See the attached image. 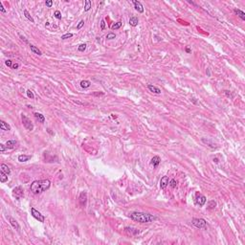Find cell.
Instances as JSON below:
<instances>
[{
	"mask_svg": "<svg viewBox=\"0 0 245 245\" xmlns=\"http://www.w3.org/2000/svg\"><path fill=\"white\" fill-rule=\"evenodd\" d=\"M51 186V182L48 179H44V180H36L34 181L31 184V192L35 195H38L41 194L45 191H47Z\"/></svg>",
	"mask_w": 245,
	"mask_h": 245,
	"instance_id": "cell-1",
	"label": "cell"
},
{
	"mask_svg": "<svg viewBox=\"0 0 245 245\" xmlns=\"http://www.w3.org/2000/svg\"><path fill=\"white\" fill-rule=\"evenodd\" d=\"M129 217L132 220L137 221L139 223H149L157 219L156 216L149 215V214H146V213H141V212L131 213L129 215Z\"/></svg>",
	"mask_w": 245,
	"mask_h": 245,
	"instance_id": "cell-2",
	"label": "cell"
},
{
	"mask_svg": "<svg viewBox=\"0 0 245 245\" xmlns=\"http://www.w3.org/2000/svg\"><path fill=\"white\" fill-rule=\"evenodd\" d=\"M21 120H22V123H23V126L26 129L29 130V131H32V130L34 129V124H33V122H31V120H30L27 116L22 114Z\"/></svg>",
	"mask_w": 245,
	"mask_h": 245,
	"instance_id": "cell-3",
	"label": "cell"
},
{
	"mask_svg": "<svg viewBox=\"0 0 245 245\" xmlns=\"http://www.w3.org/2000/svg\"><path fill=\"white\" fill-rule=\"evenodd\" d=\"M192 224L195 226L198 229H202V228H206L207 226V222L205 219L203 218H193L192 219Z\"/></svg>",
	"mask_w": 245,
	"mask_h": 245,
	"instance_id": "cell-4",
	"label": "cell"
},
{
	"mask_svg": "<svg viewBox=\"0 0 245 245\" xmlns=\"http://www.w3.org/2000/svg\"><path fill=\"white\" fill-rule=\"evenodd\" d=\"M31 214H32L33 217H35L36 220H38L39 222H44V220H45L44 216L41 215L38 211H36L35 208H31Z\"/></svg>",
	"mask_w": 245,
	"mask_h": 245,
	"instance_id": "cell-5",
	"label": "cell"
},
{
	"mask_svg": "<svg viewBox=\"0 0 245 245\" xmlns=\"http://www.w3.org/2000/svg\"><path fill=\"white\" fill-rule=\"evenodd\" d=\"M206 202H207L206 196H204V195H199V194L196 195V199H195V204H196V205L202 207V206L205 205Z\"/></svg>",
	"mask_w": 245,
	"mask_h": 245,
	"instance_id": "cell-6",
	"label": "cell"
},
{
	"mask_svg": "<svg viewBox=\"0 0 245 245\" xmlns=\"http://www.w3.org/2000/svg\"><path fill=\"white\" fill-rule=\"evenodd\" d=\"M79 204H80L81 207H84V206L86 205V202H87L86 192H81V193H80L79 197Z\"/></svg>",
	"mask_w": 245,
	"mask_h": 245,
	"instance_id": "cell-7",
	"label": "cell"
},
{
	"mask_svg": "<svg viewBox=\"0 0 245 245\" xmlns=\"http://www.w3.org/2000/svg\"><path fill=\"white\" fill-rule=\"evenodd\" d=\"M14 195L16 196V198L17 199H19L20 197H22V196H24V193H23V189H22V187H20V186H18V187H15V189H14Z\"/></svg>",
	"mask_w": 245,
	"mask_h": 245,
	"instance_id": "cell-8",
	"label": "cell"
},
{
	"mask_svg": "<svg viewBox=\"0 0 245 245\" xmlns=\"http://www.w3.org/2000/svg\"><path fill=\"white\" fill-rule=\"evenodd\" d=\"M169 182H170V179H169V176H163L162 178H161V180H160V188L162 189V190H164V189H166L167 186L169 185Z\"/></svg>",
	"mask_w": 245,
	"mask_h": 245,
	"instance_id": "cell-9",
	"label": "cell"
},
{
	"mask_svg": "<svg viewBox=\"0 0 245 245\" xmlns=\"http://www.w3.org/2000/svg\"><path fill=\"white\" fill-rule=\"evenodd\" d=\"M132 2H133V4H134V8H135V10L138 11L139 13L143 14V13H144V7H143L142 3H141L140 1H137V0H133Z\"/></svg>",
	"mask_w": 245,
	"mask_h": 245,
	"instance_id": "cell-10",
	"label": "cell"
},
{
	"mask_svg": "<svg viewBox=\"0 0 245 245\" xmlns=\"http://www.w3.org/2000/svg\"><path fill=\"white\" fill-rule=\"evenodd\" d=\"M201 141L204 143L205 145H207V146H209L210 147H212V148H216V147H217V146H216V144H215V142H213L211 139H209V138H202L201 139Z\"/></svg>",
	"mask_w": 245,
	"mask_h": 245,
	"instance_id": "cell-11",
	"label": "cell"
},
{
	"mask_svg": "<svg viewBox=\"0 0 245 245\" xmlns=\"http://www.w3.org/2000/svg\"><path fill=\"white\" fill-rule=\"evenodd\" d=\"M9 221H10V223H11V225L13 226V228H14V229H15L16 231L20 230V226H19V224H18V222L15 220L14 217L9 216Z\"/></svg>",
	"mask_w": 245,
	"mask_h": 245,
	"instance_id": "cell-12",
	"label": "cell"
},
{
	"mask_svg": "<svg viewBox=\"0 0 245 245\" xmlns=\"http://www.w3.org/2000/svg\"><path fill=\"white\" fill-rule=\"evenodd\" d=\"M5 145H6L7 149H14L15 147L17 146V141H15V140H9V141H7V143Z\"/></svg>",
	"mask_w": 245,
	"mask_h": 245,
	"instance_id": "cell-13",
	"label": "cell"
},
{
	"mask_svg": "<svg viewBox=\"0 0 245 245\" xmlns=\"http://www.w3.org/2000/svg\"><path fill=\"white\" fill-rule=\"evenodd\" d=\"M147 88H148V90L153 94H161V89L157 86H154V85H152V84H148L147 85Z\"/></svg>",
	"mask_w": 245,
	"mask_h": 245,
	"instance_id": "cell-14",
	"label": "cell"
},
{
	"mask_svg": "<svg viewBox=\"0 0 245 245\" xmlns=\"http://www.w3.org/2000/svg\"><path fill=\"white\" fill-rule=\"evenodd\" d=\"M0 128H1V130L9 131V130H11V126L8 124L7 122H4V121H0Z\"/></svg>",
	"mask_w": 245,
	"mask_h": 245,
	"instance_id": "cell-15",
	"label": "cell"
},
{
	"mask_svg": "<svg viewBox=\"0 0 245 245\" xmlns=\"http://www.w3.org/2000/svg\"><path fill=\"white\" fill-rule=\"evenodd\" d=\"M160 162H161V159L159 156H153V158L151 159V164L153 165L154 168H157L159 166V164H160Z\"/></svg>",
	"mask_w": 245,
	"mask_h": 245,
	"instance_id": "cell-16",
	"label": "cell"
},
{
	"mask_svg": "<svg viewBox=\"0 0 245 245\" xmlns=\"http://www.w3.org/2000/svg\"><path fill=\"white\" fill-rule=\"evenodd\" d=\"M234 13L236 14V15H238L242 20H245V13L244 12H242L241 10H239V9H234Z\"/></svg>",
	"mask_w": 245,
	"mask_h": 245,
	"instance_id": "cell-17",
	"label": "cell"
},
{
	"mask_svg": "<svg viewBox=\"0 0 245 245\" xmlns=\"http://www.w3.org/2000/svg\"><path fill=\"white\" fill-rule=\"evenodd\" d=\"M31 158H32V156H31V155L21 154V155H19V156H18V161H19V162H27V161H29Z\"/></svg>",
	"mask_w": 245,
	"mask_h": 245,
	"instance_id": "cell-18",
	"label": "cell"
},
{
	"mask_svg": "<svg viewBox=\"0 0 245 245\" xmlns=\"http://www.w3.org/2000/svg\"><path fill=\"white\" fill-rule=\"evenodd\" d=\"M138 22H139V19L136 16H132V17L129 18V24L132 27H136L138 25Z\"/></svg>",
	"mask_w": 245,
	"mask_h": 245,
	"instance_id": "cell-19",
	"label": "cell"
},
{
	"mask_svg": "<svg viewBox=\"0 0 245 245\" xmlns=\"http://www.w3.org/2000/svg\"><path fill=\"white\" fill-rule=\"evenodd\" d=\"M30 49H31V51H32L34 54H36V55H38V56H41V55H42L41 51L39 50L37 47L34 46V45H30Z\"/></svg>",
	"mask_w": 245,
	"mask_h": 245,
	"instance_id": "cell-20",
	"label": "cell"
},
{
	"mask_svg": "<svg viewBox=\"0 0 245 245\" xmlns=\"http://www.w3.org/2000/svg\"><path fill=\"white\" fill-rule=\"evenodd\" d=\"M79 84H80V87H82V88H88L91 85V81H89L87 79H83L79 82Z\"/></svg>",
	"mask_w": 245,
	"mask_h": 245,
	"instance_id": "cell-21",
	"label": "cell"
},
{
	"mask_svg": "<svg viewBox=\"0 0 245 245\" xmlns=\"http://www.w3.org/2000/svg\"><path fill=\"white\" fill-rule=\"evenodd\" d=\"M1 172L6 173L7 175H10V174H11V170H10V168H9L7 165H5V164H2V165H1Z\"/></svg>",
	"mask_w": 245,
	"mask_h": 245,
	"instance_id": "cell-22",
	"label": "cell"
},
{
	"mask_svg": "<svg viewBox=\"0 0 245 245\" xmlns=\"http://www.w3.org/2000/svg\"><path fill=\"white\" fill-rule=\"evenodd\" d=\"M35 117H36V119L38 121V122H45V117H44V115H42V114H40V113H38V112H36L35 114Z\"/></svg>",
	"mask_w": 245,
	"mask_h": 245,
	"instance_id": "cell-23",
	"label": "cell"
},
{
	"mask_svg": "<svg viewBox=\"0 0 245 245\" xmlns=\"http://www.w3.org/2000/svg\"><path fill=\"white\" fill-rule=\"evenodd\" d=\"M124 230L126 231V232H128L129 234H132V235H137V234H139V232H140V231L137 230V229L131 228V227H125Z\"/></svg>",
	"mask_w": 245,
	"mask_h": 245,
	"instance_id": "cell-24",
	"label": "cell"
},
{
	"mask_svg": "<svg viewBox=\"0 0 245 245\" xmlns=\"http://www.w3.org/2000/svg\"><path fill=\"white\" fill-rule=\"evenodd\" d=\"M0 181H1L2 183H5V182H7L8 181V175L6 173L3 172H0Z\"/></svg>",
	"mask_w": 245,
	"mask_h": 245,
	"instance_id": "cell-25",
	"label": "cell"
},
{
	"mask_svg": "<svg viewBox=\"0 0 245 245\" xmlns=\"http://www.w3.org/2000/svg\"><path fill=\"white\" fill-rule=\"evenodd\" d=\"M91 9V1L90 0H85L84 2V12H88Z\"/></svg>",
	"mask_w": 245,
	"mask_h": 245,
	"instance_id": "cell-26",
	"label": "cell"
},
{
	"mask_svg": "<svg viewBox=\"0 0 245 245\" xmlns=\"http://www.w3.org/2000/svg\"><path fill=\"white\" fill-rule=\"evenodd\" d=\"M24 15H25V17H26V18H27L28 20H30V21H31V22H33V23L35 22V20H34V18L32 17V15H30V14H29V12H28L27 10H24Z\"/></svg>",
	"mask_w": 245,
	"mask_h": 245,
	"instance_id": "cell-27",
	"label": "cell"
},
{
	"mask_svg": "<svg viewBox=\"0 0 245 245\" xmlns=\"http://www.w3.org/2000/svg\"><path fill=\"white\" fill-rule=\"evenodd\" d=\"M216 206V202L215 201V200H211V201H209V203H208V209H210V210L215 209Z\"/></svg>",
	"mask_w": 245,
	"mask_h": 245,
	"instance_id": "cell-28",
	"label": "cell"
},
{
	"mask_svg": "<svg viewBox=\"0 0 245 245\" xmlns=\"http://www.w3.org/2000/svg\"><path fill=\"white\" fill-rule=\"evenodd\" d=\"M122 22H121V21L117 22V23H115V24H114V25H113V26H112V27H111V29H112V30H117V29H120V28H121V27H122Z\"/></svg>",
	"mask_w": 245,
	"mask_h": 245,
	"instance_id": "cell-29",
	"label": "cell"
},
{
	"mask_svg": "<svg viewBox=\"0 0 245 245\" xmlns=\"http://www.w3.org/2000/svg\"><path fill=\"white\" fill-rule=\"evenodd\" d=\"M169 184H170V186H171V187L174 189V188H176L177 184H178V182H177V180H175V179H172V180L169 182Z\"/></svg>",
	"mask_w": 245,
	"mask_h": 245,
	"instance_id": "cell-30",
	"label": "cell"
},
{
	"mask_svg": "<svg viewBox=\"0 0 245 245\" xmlns=\"http://www.w3.org/2000/svg\"><path fill=\"white\" fill-rule=\"evenodd\" d=\"M85 49H86V44H85V43L80 44L79 47H78V50H79V52H84V51H85Z\"/></svg>",
	"mask_w": 245,
	"mask_h": 245,
	"instance_id": "cell-31",
	"label": "cell"
},
{
	"mask_svg": "<svg viewBox=\"0 0 245 245\" xmlns=\"http://www.w3.org/2000/svg\"><path fill=\"white\" fill-rule=\"evenodd\" d=\"M73 36V34L71 33H68V34H65L63 36H61V39H67V38H70Z\"/></svg>",
	"mask_w": 245,
	"mask_h": 245,
	"instance_id": "cell-32",
	"label": "cell"
},
{
	"mask_svg": "<svg viewBox=\"0 0 245 245\" xmlns=\"http://www.w3.org/2000/svg\"><path fill=\"white\" fill-rule=\"evenodd\" d=\"M115 37H116V35L114 33H109V34H107V36H106V38H107V39H114Z\"/></svg>",
	"mask_w": 245,
	"mask_h": 245,
	"instance_id": "cell-33",
	"label": "cell"
},
{
	"mask_svg": "<svg viewBox=\"0 0 245 245\" xmlns=\"http://www.w3.org/2000/svg\"><path fill=\"white\" fill-rule=\"evenodd\" d=\"M26 93H27V96L29 97L30 99H35V95H34V93L31 90H27Z\"/></svg>",
	"mask_w": 245,
	"mask_h": 245,
	"instance_id": "cell-34",
	"label": "cell"
},
{
	"mask_svg": "<svg viewBox=\"0 0 245 245\" xmlns=\"http://www.w3.org/2000/svg\"><path fill=\"white\" fill-rule=\"evenodd\" d=\"M54 15H55V17H56V18H58V19H61V13H60L59 11H56V12H55V14H54Z\"/></svg>",
	"mask_w": 245,
	"mask_h": 245,
	"instance_id": "cell-35",
	"label": "cell"
},
{
	"mask_svg": "<svg viewBox=\"0 0 245 245\" xmlns=\"http://www.w3.org/2000/svg\"><path fill=\"white\" fill-rule=\"evenodd\" d=\"M224 93H225V95H226L227 97H229V98H232V99L234 98V95L232 94V92H231V91H228V90H225V91H224Z\"/></svg>",
	"mask_w": 245,
	"mask_h": 245,
	"instance_id": "cell-36",
	"label": "cell"
},
{
	"mask_svg": "<svg viewBox=\"0 0 245 245\" xmlns=\"http://www.w3.org/2000/svg\"><path fill=\"white\" fill-rule=\"evenodd\" d=\"M53 1L52 0H47L46 2H45V5H46V7H48V8H51L52 6H53Z\"/></svg>",
	"mask_w": 245,
	"mask_h": 245,
	"instance_id": "cell-37",
	"label": "cell"
},
{
	"mask_svg": "<svg viewBox=\"0 0 245 245\" xmlns=\"http://www.w3.org/2000/svg\"><path fill=\"white\" fill-rule=\"evenodd\" d=\"M83 25H84V20H80V21H79V23L78 24V26H77V29H78V30L81 29Z\"/></svg>",
	"mask_w": 245,
	"mask_h": 245,
	"instance_id": "cell-38",
	"label": "cell"
},
{
	"mask_svg": "<svg viewBox=\"0 0 245 245\" xmlns=\"http://www.w3.org/2000/svg\"><path fill=\"white\" fill-rule=\"evenodd\" d=\"M5 64L7 65L8 67H11V68H12V66H13V61H12L11 59H7V60L5 61Z\"/></svg>",
	"mask_w": 245,
	"mask_h": 245,
	"instance_id": "cell-39",
	"label": "cell"
},
{
	"mask_svg": "<svg viewBox=\"0 0 245 245\" xmlns=\"http://www.w3.org/2000/svg\"><path fill=\"white\" fill-rule=\"evenodd\" d=\"M7 149V147H6V145L4 144H0V151L1 152H4L5 150Z\"/></svg>",
	"mask_w": 245,
	"mask_h": 245,
	"instance_id": "cell-40",
	"label": "cell"
},
{
	"mask_svg": "<svg viewBox=\"0 0 245 245\" xmlns=\"http://www.w3.org/2000/svg\"><path fill=\"white\" fill-rule=\"evenodd\" d=\"M12 68L16 70V69H18V68H19V64H18V63H16V62H15V63H13V66H12Z\"/></svg>",
	"mask_w": 245,
	"mask_h": 245,
	"instance_id": "cell-41",
	"label": "cell"
},
{
	"mask_svg": "<svg viewBox=\"0 0 245 245\" xmlns=\"http://www.w3.org/2000/svg\"><path fill=\"white\" fill-rule=\"evenodd\" d=\"M101 30L105 29V22H104V20H101Z\"/></svg>",
	"mask_w": 245,
	"mask_h": 245,
	"instance_id": "cell-42",
	"label": "cell"
},
{
	"mask_svg": "<svg viewBox=\"0 0 245 245\" xmlns=\"http://www.w3.org/2000/svg\"><path fill=\"white\" fill-rule=\"evenodd\" d=\"M0 11H1L2 13H6V12H7V11L5 10V8L3 7V5H2V3H1V2H0Z\"/></svg>",
	"mask_w": 245,
	"mask_h": 245,
	"instance_id": "cell-43",
	"label": "cell"
},
{
	"mask_svg": "<svg viewBox=\"0 0 245 245\" xmlns=\"http://www.w3.org/2000/svg\"><path fill=\"white\" fill-rule=\"evenodd\" d=\"M93 95L94 96H102V95H104V93L103 92H100V93L98 92V93H94Z\"/></svg>",
	"mask_w": 245,
	"mask_h": 245,
	"instance_id": "cell-44",
	"label": "cell"
},
{
	"mask_svg": "<svg viewBox=\"0 0 245 245\" xmlns=\"http://www.w3.org/2000/svg\"><path fill=\"white\" fill-rule=\"evenodd\" d=\"M20 38H21L22 40H24V42H25V43H28V40H27V39H26V38H25L24 36H20Z\"/></svg>",
	"mask_w": 245,
	"mask_h": 245,
	"instance_id": "cell-45",
	"label": "cell"
},
{
	"mask_svg": "<svg viewBox=\"0 0 245 245\" xmlns=\"http://www.w3.org/2000/svg\"><path fill=\"white\" fill-rule=\"evenodd\" d=\"M186 52H187V53H191V52H192V50H191L190 48H186Z\"/></svg>",
	"mask_w": 245,
	"mask_h": 245,
	"instance_id": "cell-46",
	"label": "cell"
},
{
	"mask_svg": "<svg viewBox=\"0 0 245 245\" xmlns=\"http://www.w3.org/2000/svg\"><path fill=\"white\" fill-rule=\"evenodd\" d=\"M214 162H216V163H218V159H217V158H214Z\"/></svg>",
	"mask_w": 245,
	"mask_h": 245,
	"instance_id": "cell-47",
	"label": "cell"
}]
</instances>
